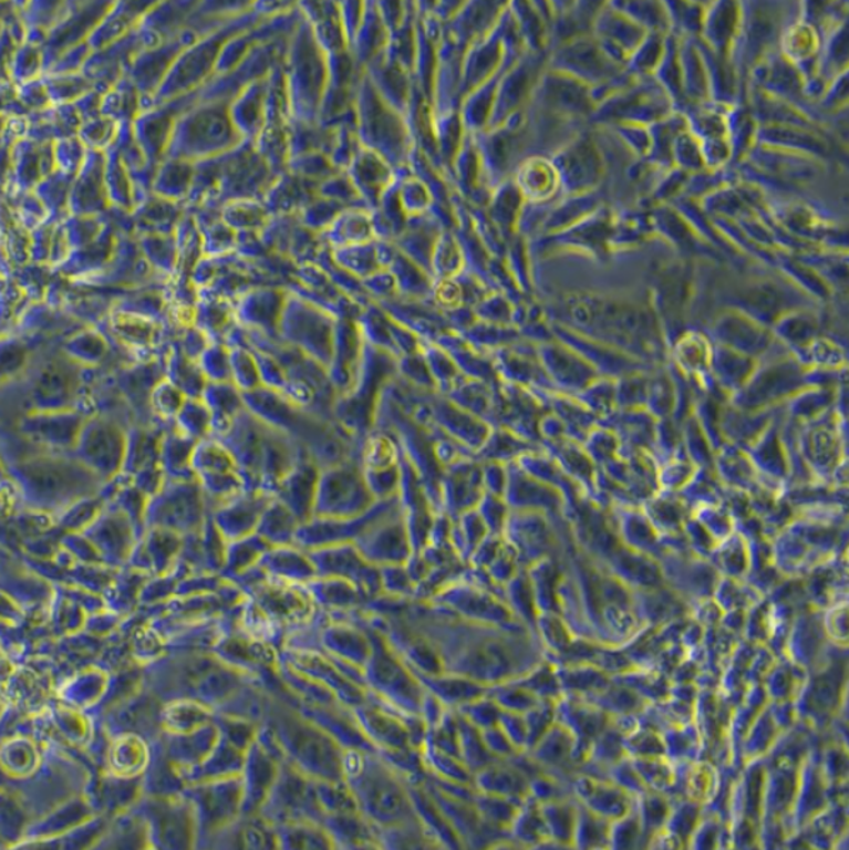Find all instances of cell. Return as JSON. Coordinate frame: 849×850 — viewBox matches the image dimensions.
I'll use <instances>...</instances> for the list:
<instances>
[{
    "instance_id": "816d5d0a",
    "label": "cell",
    "mask_w": 849,
    "mask_h": 850,
    "mask_svg": "<svg viewBox=\"0 0 849 850\" xmlns=\"http://www.w3.org/2000/svg\"><path fill=\"white\" fill-rule=\"evenodd\" d=\"M177 342L189 359L198 362V359L201 357V354L211 344V339L201 329L188 326L184 330L182 339H178Z\"/></svg>"
},
{
    "instance_id": "f6af8a7d",
    "label": "cell",
    "mask_w": 849,
    "mask_h": 850,
    "mask_svg": "<svg viewBox=\"0 0 849 850\" xmlns=\"http://www.w3.org/2000/svg\"><path fill=\"white\" fill-rule=\"evenodd\" d=\"M247 339V338H245ZM247 346L251 350L255 360H257V366L259 370V376L262 380V386L275 390V392L287 393L289 379L287 370L282 366L281 362L273 354L265 352V350L252 346L247 342Z\"/></svg>"
},
{
    "instance_id": "f1b7e54d",
    "label": "cell",
    "mask_w": 849,
    "mask_h": 850,
    "mask_svg": "<svg viewBox=\"0 0 849 850\" xmlns=\"http://www.w3.org/2000/svg\"><path fill=\"white\" fill-rule=\"evenodd\" d=\"M201 398L213 414V435L224 433L231 425L235 417L247 408L245 407L242 393L239 392L232 382H208Z\"/></svg>"
},
{
    "instance_id": "4fadbf2b",
    "label": "cell",
    "mask_w": 849,
    "mask_h": 850,
    "mask_svg": "<svg viewBox=\"0 0 849 850\" xmlns=\"http://www.w3.org/2000/svg\"><path fill=\"white\" fill-rule=\"evenodd\" d=\"M166 356L138 360L117 374L118 396L127 404L128 412L133 413L134 423L157 424L154 422L149 400L154 387L166 379Z\"/></svg>"
},
{
    "instance_id": "f35d334b",
    "label": "cell",
    "mask_w": 849,
    "mask_h": 850,
    "mask_svg": "<svg viewBox=\"0 0 849 850\" xmlns=\"http://www.w3.org/2000/svg\"><path fill=\"white\" fill-rule=\"evenodd\" d=\"M187 396L182 390L174 386L167 379H163L162 382L154 387L152 393V400H149V407L154 422L163 427L172 425L176 419L179 410L186 403Z\"/></svg>"
},
{
    "instance_id": "b9f144b4",
    "label": "cell",
    "mask_w": 849,
    "mask_h": 850,
    "mask_svg": "<svg viewBox=\"0 0 849 850\" xmlns=\"http://www.w3.org/2000/svg\"><path fill=\"white\" fill-rule=\"evenodd\" d=\"M231 372L232 383L239 392L247 393L251 390L262 386L261 376L251 350L247 346V339L244 344L231 346Z\"/></svg>"
},
{
    "instance_id": "4316f807",
    "label": "cell",
    "mask_w": 849,
    "mask_h": 850,
    "mask_svg": "<svg viewBox=\"0 0 849 850\" xmlns=\"http://www.w3.org/2000/svg\"><path fill=\"white\" fill-rule=\"evenodd\" d=\"M501 382L527 388L537 382L539 369L521 340L491 353Z\"/></svg>"
},
{
    "instance_id": "8fae6325",
    "label": "cell",
    "mask_w": 849,
    "mask_h": 850,
    "mask_svg": "<svg viewBox=\"0 0 849 850\" xmlns=\"http://www.w3.org/2000/svg\"><path fill=\"white\" fill-rule=\"evenodd\" d=\"M268 432L269 425L245 408L224 433L213 435L231 453L247 491L261 489Z\"/></svg>"
},
{
    "instance_id": "cb8c5ba5",
    "label": "cell",
    "mask_w": 849,
    "mask_h": 850,
    "mask_svg": "<svg viewBox=\"0 0 849 850\" xmlns=\"http://www.w3.org/2000/svg\"><path fill=\"white\" fill-rule=\"evenodd\" d=\"M434 343L446 350L464 376L479 380V382L487 383L493 387H498L501 384L491 354L479 352L462 334L449 330Z\"/></svg>"
},
{
    "instance_id": "8d00e7d4",
    "label": "cell",
    "mask_w": 849,
    "mask_h": 850,
    "mask_svg": "<svg viewBox=\"0 0 849 850\" xmlns=\"http://www.w3.org/2000/svg\"><path fill=\"white\" fill-rule=\"evenodd\" d=\"M173 424L197 442L213 435V414L203 398L187 397Z\"/></svg>"
},
{
    "instance_id": "7402d4cb",
    "label": "cell",
    "mask_w": 849,
    "mask_h": 850,
    "mask_svg": "<svg viewBox=\"0 0 849 850\" xmlns=\"http://www.w3.org/2000/svg\"><path fill=\"white\" fill-rule=\"evenodd\" d=\"M287 299L279 290H253L241 299L235 318L242 329L279 340V324Z\"/></svg>"
},
{
    "instance_id": "f546056e",
    "label": "cell",
    "mask_w": 849,
    "mask_h": 850,
    "mask_svg": "<svg viewBox=\"0 0 849 850\" xmlns=\"http://www.w3.org/2000/svg\"><path fill=\"white\" fill-rule=\"evenodd\" d=\"M166 379L191 398H201L208 384L198 362L183 352L177 340L167 350Z\"/></svg>"
},
{
    "instance_id": "f907efd6",
    "label": "cell",
    "mask_w": 849,
    "mask_h": 850,
    "mask_svg": "<svg viewBox=\"0 0 849 850\" xmlns=\"http://www.w3.org/2000/svg\"><path fill=\"white\" fill-rule=\"evenodd\" d=\"M483 464V484L484 491L487 494L506 495L508 484L507 464L501 463H482Z\"/></svg>"
},
{
    "instance_id": "4dcf8cb0",
    "label": "cell",
    "mask_w": 849,
    "mask_h": 850,
    "mask_svg": "<svg viewBox=\"0 0 849 850\" xmlns=\"http://www.w3.org/2000/svg\"><path fill=\"white\" fill-rule=\"evenodd\" d=\"M301 521L291 509L273 497L259 519L257 533L269 543L287 545L294 542Z\"/></svg>"
},
{
    "instance_id": "ab89813d",
    "label": "cell",
    "mask_w": 849,
    "mask_h": 850,
    "mask_svg": "<svg viewBox=\"0 0 849 850\" xmlns=\"http://www.w3.org/2000/svg\"><path fill=\"white\" fill-rule=\"evenodd\" d=\"M106 505L107 499L103 493L80 499V501L70 505L69 508L56 515V522L60 527L83 532L102 514Z\"/></svg>"
},
{
    "instance_id": "d4e9b609",
    "label": "cell",
    "mask_w": 849,
    "mask_h": 850,
    "mask_svg": "<svg viewBox=\"0 0 849 850\" xmlns=\"http://www.w3.org/2000/svg\"><path fill=\"white\" fill-rule=\"evenodd\" d=\"M166 427L159 424H130L126 463L123 475L133 477L148 465L162 463L163 434Z\"/></svg>"
},
{
    "instance_id": "bcb514c9",
    "label": "cell",
    "mask_w": 849,
    "mask_h": 850,
    "mask_svg": "<svg viewBox=\"0 0 849 850\" xmlns=\"http://www.w3.org/2000/svg\"><path fill=\"white\" fill-rule=\"evenodd\" d=\"M362 471L376 501L397 497L402 481L401 462L397 465H392V467L362 469Z\"/></svg>"
},
{
    "instance_id": "e0dca14e",
    "label": "cell",
    "mask_w": 849,
    "mask_h": 850,
    "mask_svg": "<svg viewBox=\"0 0 849 850\" xmlns=\"http://www.w3.org/2000/svg\"><path fill=\"white\" fill-rule=\"evenodd\" d=\"M272 498V494L262 489L244 491L229 501L209 509V515L224 538L237 541L257 532L259 519Z\"/></svg>"
},
{
    "instance_id": "5b68a950",
    "label": "cell",
    "mask_w": 849,
    "mask_h": 850,
    "mask_svg": "<svg viewBox=\"0 0 849 850\" xmlns=\"http://www.w3.org/2000/svg\"><path fill=\"white\" fill-rule=\"evenodd\" d=\"M128 422L112 412L90 414L73 454L103 483L122 475L128 445Z\"/></svg>"
},
{
    "instance_id": "484cf974",
    "label": "cell",
    "mask_w": 849,
    "mask_h": 850,
    "mask_svg": "<svg viewBox=\"0 0 849 850\" xmlns=\"http://www.w3.org/2000/svg\"><path fill=\"white\" fill-rule=\"evenodd\" d=\"M197 439L179 432L176 425H167L162 442V465L167 478H197L193 471V455L196 452Z\"/></svg>"
},
{
    "instance_id": "5bb4252c",
    "label": "cell",
    "mask_w": 849,
    "mask_h": 850,
    "mask_svg": "<svg viewBox=\"0 0 849 850\" xmlns=\"http://www.w3.org/2000/svg\"><path fill=\"white\" fill-rule=\"evenodd\" d=\"M354 545L363 558L376 567L406 564L414 553L402 508L401 511L374 525L371 531L364 533Z\"/></svg>"
},
{
    "instance_id": "e575fe53",
    "label": "cell",
    "mask_w": 849,
    "mask_h": 850,
    "mask_svg": "<svg viewBox=\"0 0 849 850\" xmlns=\"http://www.w3.org/2000/svg\"><path fill=\"white\" fill-rule=\"evenodd\" d=\"M462 336L473 348L488 354L521 340L518 329L509 326V324L487 323L483 320H477L472 328L462 333Z\"/></svg>"
},
{
    "instance_id": "c3c4849f",
    "label": "cell",
    "mask_w": 849,
    "mask_h": 850,
    "mask_svg": "<svg viewBox=\"0 0 849 850\" xmlns=\"http://www.w3.org/2000/svg\"><path fill=\"white\" fill-rule=\"evenodd\" d=\"M474 313L483 322L509 324V326H512V312L503 298L483 299L474 309Z\"/></svg>"
},
{
    "instance_id": "1f68e13d",
    "label": "cell",
    "mask_w": 849,
    "mask_h": 850,
    "mask_svg": "<svg viewBox=\"0 0 849 850\" xmlns=\"http://www.w3.org/2000/svg\"><path fill=\"white\" fill-rule=\"evenodd\" d=\"M529 442L506 428L491 427L486 442L474 454L479 463H516L524 454L531 452Z\"/></svg>"
},
{
    "instance_id": "d6a6232c",
    "label": "cell",
    "mask_w": 849,
    "mask_h": 850,
    "mask_svg": "<svg viewBox=\"0 0 849 850\" xmlns=\"http://www.w3.org/2000/svg\"><path fill=\"white\" fill-rule=\"evenodd\" d=\"M401 445L386 429L374 427L363 439L361 458L362 469L392 467L401 462Z\"/></svg>"
},
{
    "instance_id": "7bdbcfd3",
    "label": "cell",
    "mask_w": 849,
    "mask_h": 850,
    "mask_svg": "<svg viewBox=\"0 0 849 850\" xmlns=\"http://www.w3.org/2000/svg\"><path fill=\"white\" fill-rule=\"evenodd\" d=\"M204 376L211 383L232 382L231 349L222 342H211L198 359Z\"/></svg>"
},
{
    "instance_id": "277c9868",
    "label": "cell",
    "mask_w": 849,
    "mask_h": 850,
    "mask_svg": "<svg viewBox=\"0 0 849 850\" xmlns=\"http://www.w3.org/2000/svg\"><path fill=\"white\" fill-rule=\"evenodd\" d=\"M397 376V359L364 342L356 382L339 396L333 407L334 422L359 439L374 428L379 403L387 384Z\"/></svg>"
},
{
    "instance_id": "603a6c76",
    "label": "cell",
    "mask_w": 849,
    "mask_h": 850,
    "mask_svg": "<svg viewBox=\"0 0 849 850\" xmlns=\"http://www.w3.org/2000/svg\"><path fill=\"white\" fill-rule=\"evenodd\" d=\"M82 533L100 552L123 554L138 531L126 514L107 502L102 514Z\"/></svg>"
},
{
    "instance_id": "6da1fadb",
    "label": "cell",
    "mask_w": 849,
    "mask_h": 850,
    "mask_svg": "<svg viewBox=\"0 0 849 850\" xmlns=\"http://www.w3.org/2000/svg\"><path fill=\"white\" fill-rule=\"evenodd\" d=\"M4 479L12 485L20 505L54 518L80 499L102 493L106 485L73 453L43 449L7 462Z\"/></svg>"
},
{
    "instance_id": "d590c367",
    "label": "cell",
    "mask_w": 849,
    "mask_h": 850,
    "mask_svg": "<svg viewBox=\"0 0 849 850\" xmlns=\"http://www.w3.org/2000/svg\"><path fill=\"white\" fill-rule=\"evenodd\" d=\"M361 329L364 342L372 346L397 356L396 344H394L392 323L393 319L387 312L381 309L362 310L361 317L356 320Z\"/></svg>"
},
{
    "instance_id": "60d3db41",
    "label": "cell",
    "mask_w": 849,
    "mask_h": 850,
    "mask_svg": "<svg viewBox=\"0 0 849 850\" xmlns=\"http://www.w3.org/2000/svg\"><path fill=\"white\" fill-rule=\"evenodd\" d=\"M32 346L19 338H8L2 344V376L3 384L17 382L32 364L34 357Z\"/></svg>"
},
{
    "instance_id": "2e32d148",
    "label": "cell",
    "mask_w": 849,
    "mask_h": 850,
    "mask_svg": "<svg viewBox=\"0 0 849 850\" xmlns=\"http://www.w3.org/2000/svg\"><path fill=\"white\" fill-rule=\"evenodd\" d=\"M484 491L483 464L474 455L444 468L442 483L443 512L456 521L459 515L477 508Z\"/></svg>"
},
{
    "instance_id": "ac0fdd59",
    "label": "cell",
    "mask_w": 849,
    "mask_h": 850,
    "mask_svg": "<svg viewBox=\"0 0 849 850\" xmlns=\"http://www.w3.org/2000/svg\"><path fill=\"white\" fill-rule=\"evenodd\" d=\"M104 333L110 343L149 359L158 356L156 350L162 346L164 329L158 320L117 310L110 317L107 332Z\"/></svg>"
},
{
    "instance_id": "83f0119b",
    "label": "cell",
    "mask_w": 849,
    "mask_h": 850,
    "mask_svg": "<svg viewBox=\"0 0 849 850\" xmlns=\"http://www.w3.org/2000/svg\"><path fill=\"white\" fill-rule=\"evenodd\" d=\"M59 349L83 369H100L108 357L112 343L102 330L84 329L70 334Z\"/></svg>"
},
{
    "instance_id": "ee69618b",
    "label": "cell",
    "mask_w": 849,
    "mask_h": 850,
    "mask_svg": "<svg viewBox=\"0 0 849 850\" xmlns=\"http://www.w3.org/2000/svg\"><path fill=\"white\" fill-rule=\"evenodd\" d=\"M397 376L413 387L426 390V392H438L437 384L434 382L432 370L428 367L422 349L421 352L406 354V356L397 359Z\"/></svg>"
},
{
    "instance_id": "ba28073f",
    "label": "cell",
    "mask_w": 849,
    "mask_h": 850,
    "mask_svg": "<svg viewBox=\"0 0 849 850\" xmlns=\"http://www.w3.org/2000/svg\"><path fill=\"white\" fill-rule=\"evenodd\" d=\"M376 504L358 459L324 468L319 478L313 518L359 517Z\"/></svg>"
},
{
    "instance_id": "9c48e42d",
    "label": "cell",
    "mask_w": 849,
    "mask_h": 850,
    "mask_svg": "<svg viewBox=\"0 0 849 850\" xmlns=\"http://www.w3.org/2000/svg\"><path fill=\"white\" fill-rule=\"evenodd\" d=\"M193 471L206 494L209 509L247 491L231 453L213 435L198 442L193 455Z\"/></svg>"
},
{
    "instance_id": "ffe728a7",
    "label": "cell",
    "mask_w": 849,
    "mask_h": 850,
    "mask_svg": "<svg viewBox=\"0 0 849 850\" xmlns=\"http://www.w3.org/2000/svg\"><path fill=\"white\" fill-rule=\"evenodd\" d=\"M321 471L322 469L307 454L275 488L273 497L287 505L301 524L313 518Z\"/></svg>"
},
{
    "instance_id": "30bf717a",
    "label": "cell",
    "mask_w": 849,
    "mask_h": 850,
    "mask_svg": "<svg viewBox=\"0 0 849 850\" xmlns=\"http://www.w3.org/2000/svg\"><path fill=\"white\" fill-rule=\"evenodd\" d=\"M401 511L398 497L376 501L367 512L352 518H312L301 524L294 542L303 548L318 549L339 543H354L364 533L371 531L374 525Z\"/></svg>"
},
{
    "instance_id": "836d02e7",
    "label": "cell",
    "mask_w": 849,
    "mask_h": 850,
    "mask_svg": "<svg viewBox=\"0 0 849 850\" xmlns=\"http://www.w3.org/2000/svg\"><path fill=\"white\" fill-rule=\"evenodd\" d=\"M496 388L487 383L479 382V380L463 377L444 396L456 403L458 407L466 410L467 413L487 423L489 413H491Z\"/></svg>"
},
{
    "instance_id": "74e56055",
    "label": "cell",
    "mask_w": 849,
    "mask_h": 850,
    "mask_svg": "<svg viewBox=\"0 0 849 850\" xmlns=\"http://www.w3.org/2000/svg\"><path fill=\"white\" fill-rule=\"evenodd\" d=\"M422 353L427 360L429 370L434 377V382L437 384V390L442 394H447L456 384L462 380L464 374L459 372L456 362L446 350L438 346L433 342L422 343Z\"/></svg>"
},
{
    "instance_id": "7c38bea8",
    "label": "cell",
    "mask_w": 849,
    "mask_h": 850,
    "mask_svg": "<svg viewBox=\"0 0 849 850\" xmlns=\"http://www.w3.org/2000/svg\"><path fill=\"white\" fill-rule=\"evenodd\" d=\"M89 416L80 408L20 414L17 434L43 452L73 453Z\"/></svg>"
},
{
    "instance_id": "52a82bcc",
    "label": "cell",
    "mask_w": 849,
    "mask_h": 850,
    "mask_svg": "<svg viewBox=\"0 0 849 850\" xmlns=\"http://www.w3.org/2000/svg\"><path fill=\"white\" fill-rule=\"evenodd\" d=\"M338 319L308 300L288 298L279 324V340L323 367L331 364Z\"/></svg>"
},
{
    "instance_id": "7dc6e473",
    "label": "cell",
    "mask_w": 849,
    "mask_h": 850,
    "mask_svg": "<svg viewBox=\"0 0 849 850\" xmlns=\"http://www.w3.org/2000/svg\"><path fill=\"white\" fill-rule=\"evenodd\" d=\"M476 509L482 515L489 533H504L509 514H511V508L508 507L506 498L486 493L483 495L482 501H479Z\"/></svg>"
},
{
    "instance_id": "681fc988",
    "label": "cell",
    "mask_w": 849,
    "mask_h": 850,
    "mask_svg": "<svg viewBox=\"0 0 849 850\" xmlns=\"http://www.w3.org/2000/svg\"><path fill=\"white\" fill-rule=\"evenodd\" d=\"M133 484L139 489V491L152 498L159 489L164 487L167 481L166 471H164L162 463L148 465V467L139 469L138 473L130 477Z\"/></svg>"
},
{
    "instance_id": "7a4b0ae2",
    "label": "cell",
    "mask_w": 849,
    "mask_h": 850,
    "mask_svg": "<svg viewBox=\"0 0 849 850\" xmlns=\"http://www.w3.org/2000/svg\"><path fill=\"white\" fill-rule=\"evenodd\" d=\"M87 370L72 362L60 349L39 353L23 376L13 382L22 390L23 414L74 408L87 412L82 403Z\"/></svg>"
},
{
    "instance_id": "3957f363",
    "label": "cell",
    "mask_w": 849,
    "mask_h": 850,
    "mask_svg": "<svg viewBox=\"0 0 849 850\" xmlns=\"http://www.w3.org/2000/svg\"><path fill=\"white\" fill-rule=\"evenodd\" d=\"M374 427L386 429L397 439L404 457L411 462L421 477L434 512H442L444 467L439 464L436 454L437 428L428 427L414 418L393 398L387 386L379 403Z\"/></svg>"
},
{
    "instance_id": "9a60e30c",
    "label": "cell",
    "mask_w": 849,
    "mask_h": 850,
    "mask_svg": "<svg viewBox=\"0 0 849 850\" xmlns=\"http://www.w3.org/2000/svg\"><path fill=\"white\" fill-rule=\"evenodd\" d=\"M402 481L398 489V502H401L404 521L411 533L414 553L422 552L428 543L434 517L433 505L429 502L426 488L413 465L404 454H401Z\"/></svg>"
},
{
    "instance_id": "d6986e66",
    "label": "cell",
    "mask_w": 849,
    "mask_h": 850,
    "mask_svg": "<svg viewBox=\"0 0 849 850\" xmlns=\"http://www.w3.org/2000/svg\"><path fill=\"white\" fill-rule=\"evenodd\" d=\"M363 348L364 339L356 320L338 319L332 360L328 367L329 380L338 397L346 394L356 382Z\"/></svg>"
},
{
    "instance_id": "8992f818",
    "label": "cell",
    "mask_w": 849,
    "mask_h": 850,
    "mask_svg": "<svg viewBox=\"0 0 849 850\" xmlns=\"http://www.w3.org/2000/svg\"><path fill=\"white\" fill-rule=\"evenodd\" d=\"M209 515V505L197 478H167L164 487L148 499L146 529L163 528L177 533L201 531Z\"/></svg>"
},
{
    "instance_id": "44dd1931",
    "label": "cell",
    "mask_w": 849,
    "mask_h": 850,
    "mask_svg": "<svg viewBox=\"0 0 849 850\" xmlns=\"http://www.w3.org/2000/svg\"><path fill=\"white\" fill-rule=\"evenodd\" d=\"M489 427L506 428L518 437L531 442L534 434L532 402L527 390L501 382L494 392Z\"/></svg>"
}]
</instances>
